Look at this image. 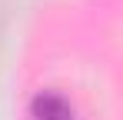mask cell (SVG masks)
I'll return each instance as SVG.
<instances>
[{"label": "cell", "mask_w": 123, "mask_h": 120, "mask_svg": "<svg viewBox=\"0 0 123 120\" xmlns=\"http://www.w3.org/2000/svg\"><path fill=\"white\" fill-rule=\"evenodd\" d=\"M33 117L37 120H77V113L60 93H40L33 100Z\"/></svg>", "instance_id": "6da1fadb"}]
</instances>
